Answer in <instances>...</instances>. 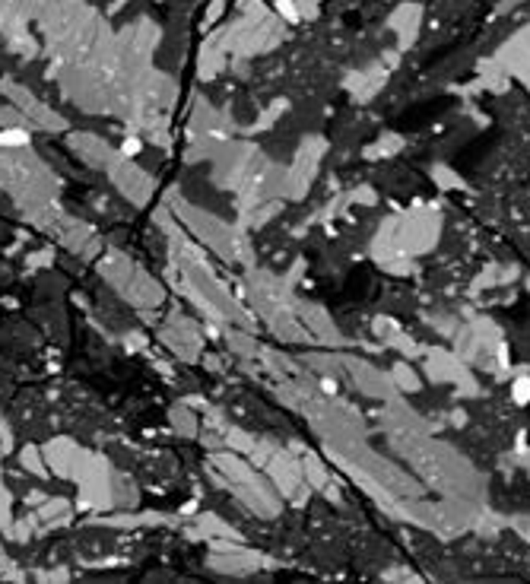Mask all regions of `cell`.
I'll use <instances>...</instances> for the list:
<instances>
[{
  "label": "cell",
  "mask_w": 530,
  "mask_h": 584,
  "mask_svg": "<svg viewBox=\"0 0 530 584\" xmlns=\"http://www.w3.org/2000/svg\"><path fill=\"white\" fill-rule=\"evenodd\" d=\"M511 397H515V404H530V375L515 378V385H511Z\"/></svg>",
  "instance_id": "obj_1"
},
{
  "label": "cell",
  "mask_w": 530,
  "mask_h": 584,
  "mask_svg": "<svg viewBox=\"0 0 530 584\" xmlns=\"http://www.w3.org/2000/svg\"><path fill=\"white\" fill-rule=\"evenodd\" d=\"M22 140H26V134H3L0 143H22Z\"/></svg>",
  "instance_id": "obj_2"
},
{
  "label": "cell",
  "mask_w": 530,
  "mask_h": 584,
  "mask_svg": "<svg viewBox=\"0 0 530 584\" xmlns=\"http://www.w3.org/2000/svg\"><path fill=\"white\" fill-rule=\"evenodd\" d=\"M276 7H280L282 13L289 16V20H296V10H292V3H289V0H280V3H276Z\"/></svg>",
  "instance_id": "obj_3"
}]
</instances>
